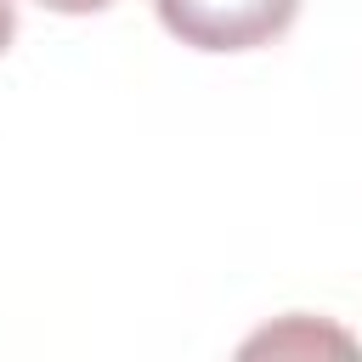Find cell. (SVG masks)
Masks as SVG:
<instances>
[{"mask_svg":"<svg viewBox=\"0 0 362 362\" xmlns=\"http://www.w3.org/2000/svg\"><path fill=\"white\" fill-rule=\"evenodd\" d=\"M153 11L170 40L192 51L238 57L283 40L300 17V0H153Z\"/></svg>","mask_w":362,"mask_h":362,"instance_id":"cell-1","label":"cell"},{"mask_svg":"<svg viewBox=\"0 0 362 362\" xmlns=\"http://www.w3.org/2000/svg\"><path fill=\"white\" fill-rule=\"evenodd\" d=\"M311 345H334V351H356V339L351 334H334V328H317L311 334V322L305 317H288L283 328H266V334H255L243 351L255 356V351H311Z\"/></svg>","mask_w":362,"mask_h":362,"instance_id":"cell-2","label":"cell"},{"mask_svg":"<svg viewBox=\"0 0 362 362\" xmlns=\"http://www.w3.org/2000/svg\"><path fill=\"white\" fill-rule=\"evenodd\" d=\"M45 11H62V17H90V11H107L113 0H34Z\"/></svg>","mask_w":362,"mask_h":362,"instance_id":"cell-3","label":"cell"},{"mask_svg":"<svg viewBox=\"0 0 362 362\" xmlns=\"http://www.w3.org/2000/svg\"><path fill=\"white\" fill-rule=\"evenodd\" d=\"M11 40H17V0H0V57L11 51Z\"/></svg>","mask_w":362,"mask_h":362,"instance_id":"cell-4","label":"cell"}]
</instances>
